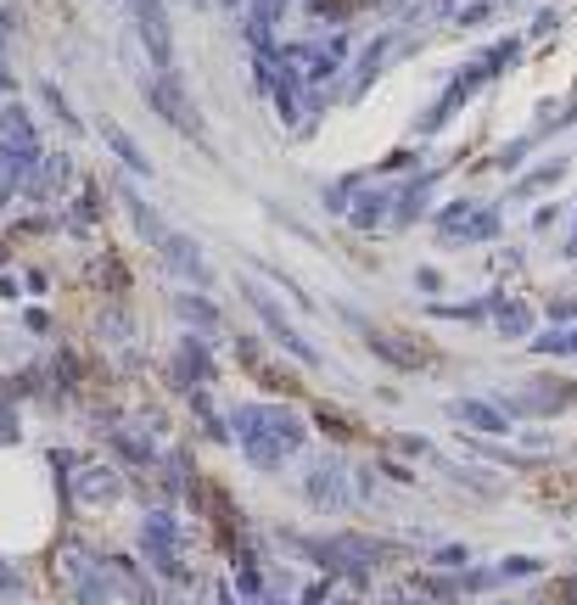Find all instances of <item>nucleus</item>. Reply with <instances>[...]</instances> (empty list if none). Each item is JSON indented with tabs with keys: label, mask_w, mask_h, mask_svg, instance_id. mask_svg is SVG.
I'll return each mask as SVG.
<instances>
[{
	"label": "nucleus",
	"mask_w": 577,
	"mask_h": 605,
	"mask_svg": "<svg viewBox=\"0 0 577 605\" xmlns=\"http://www.w3.org/2000/svg\"><path fill=\"white\" fill-rule=\"evenodd\" d=\"M146 101H152V113L169 118L180 135L202 141V118H197V107H191V96H185V85H180V73H174V68H163L152 85H146Z\"/></svg>",
	"instance_id": "obj_1"
},
{
	"label": "nucleus",
	"mask_w": 577,
	"mask_h": 605,
	"mask_svg": "<svg viewBox=\"0 0 577 605\" xmlns=\"http://www.w3.org/2000/svg\"><path fill=\"white\" fill-rule=\"evenodd\" d=\"M152 247L163 253V264H169V269H180L185 281L213 286V269H208V258L197 253V241H191V236H180V230H163V236H157Z\"/></svg>",
	"instance_id": "obj_2"
},
{
	"label": "nucleus",
	"mask_w": 577,
	"mask_h": 605,
	"mask_svg": "<svg viewBox=\"0 0 577 605\" xmlns=\"http://www.w3.org/2000/svg\"><path fill=\"white\" fill-rule=\"evenodd\" d=\"M62 185H68V157H45V163H40V174H34V180H29V197H62Z\"/></svg>",
	"instance_id": "obj_3"
},
{
	"label": "nucleus",
	"mask_w": 577,
	"mask_h": 605,
	"mask_svg": "<svg viewBox=\"0 0 577 605\" xmlns=\"http://www.w3.org/2000/svg\"><path fill=\"white\" fill-rule=\"evenodd\" d=\"M101 141L113 146V157H118V163H129V169H135V174H152V163H146V157H141V146L129 141V135H124V129H118V124H101Z\"/></svg>",
	"instance_id": "obj_4"
},
{
	"label": "nucleus",
	"mask_w": 577,
	"mask_h": 605,
	"mask_svg": "<svg viewBox=\"0 0 577 605\" xmlns=\"http://www.w3.org/2000/svg\"><path fill=\"white\" fill-rule=\"evenodd\" d=\"M174 314H185V320H202V325H219V314H213L208 303H197V297H174Z\"/></svg>",
	"instance_id": "obj_5"
},
{
	"label": "nucleus",
	"mask_w": 577,
	"mask_h": 605,
	"mask_svg": "<svg viewBox=\"0 0 577 605\" xmlns=\"http://www.w3.org/2000/svg\"><path fill=\"white\" fill-rule=\"evenodd\" d=\"M113 488H118V482L107 477V471H90V477H79V493H90V499H107Z\"/></svg>",
	"instance_id": "obj_6"
},
{
	"label": "nucleus",
	"mask_w": 577,
	"mask_h": 605,
	"mask_svg": "<svg viewBox=\"0 0 577 605\" xmlns=\"http://www.w3.org/2000/svg\"><path fill=\"white\" fill-rule=\"evenodd\" d=\"M40 90H45V101H51V113H57L68 129H79V113H73L68 101H62V90H57V85H40Z\"/></svg>",
	"instance_id": "obj_7"
},
{
	"label": "nucleus",
	"mask_w": 577,
	"mask_h": 605,
	"mask_svg": "<svg viewBox=\"0 0 577 605\" xmlns=\"http://www.w3.org/2000/svg\"><path fill=\"white\" fill-rule=\"evenodd\" d=\"M17 437V421H12V409H0V443H12Z\"/></svg>",
	"instance_id": "obj_8"
}]
</instances>
